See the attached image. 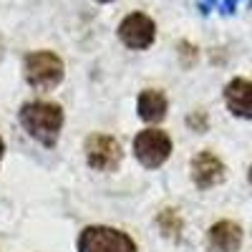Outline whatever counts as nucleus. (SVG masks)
Wrapping results in <instances>:
<instances>
[{
    "mask_svg": "<svg viewBox=\"0 0 252 252\" xmlns=\"http://www.w3.org/2000/svg\"><path fill=\"white\" fill-rule=\"evenodd\" d=\"M157 224L161 227V232L169 240H179V235H182V217L174 212V209H164V212L157 217Z\"/></svg>",
    "mask_w": 252,
    "mask_h": 252,
    "instance_id": "obj_11",
    "label": "nucleus"
},
{
    "mask_svg": "<svg viewBox=\"0 0 252 252\" xmlns=\"http://www.w3.org/2000/svg\"><path fill=\"white\" fill-rule=\"evenodd\" d=\"M247 177H250V184H252V166H250V174Z\"/></svg>",
    "mask_w": 252,
    "mask_h": 252,
    "instance_id": "obj_13",
    "label": "nucleus"
},
{
    "mask_svg": "<svg viewBox=\"0 0 252 252\" xmlns=\"http://www.w3.org/2000/svg\"><path fill=\"white\" fill-rule=\"evenodd\" d=\"M23 73L33 89L51 91L63 81V61L51 51H35V53L26 56Z\"/></svg>",
    "mask_w": 252,
    "mask_h": 252,
    "instance_id": "obj_2",
    "label": "nucleus"
},
{
    "mask_svg": "<svg viewBox=\"0 0 252 252\" xmlns=\"http://www.w3.org/2000/svg\"><path fill=\"white\" fill-rule=\"evenodd\" d=\"M83 152H86L89 166L96 172H114L121 164V157H124L121 144L114 136H106V134H91L86 139Z\"/></svg>",
    "mask_w": 252,
    "mask_h": 252,
    "instance_id": "obj_5",
    "label": "nucleus"
},
{
    "mask_svg": "<svg viewBox=\"0 0 252 252\" xmlns=\"http://www.w3.org/2000/svg\"><path fill=\"white\" fill-rule=\"evenodd\" d=\"M207 240L215 252H237L242 245V227L232 220H222L209 227Z\"/></svg>",
    "mask_w": 252,
    "mask_h": 252,
    "instance_id": "obj_9",
    "label": "nucleus"
},
{
    "mask_svg": "<svg viewBox=\"0 0 252 252\" xmlns=\"http://www.w3.org/2000/svg\"><path fill=\"white\" fill-rule=\"evenodd\" d=\"M78 252H139L136 242L114 227L94 224L78 235Z\"/></svg>",
    "mask_w": 252,
    "mask_h": 252,
    "instance_id": "obj_3",
    "label": "nucleus"
},
{
    "mask_svg": "<svg viewBox=\"0 0 252 252\" xmlns=\"http://www.w3.org/2000/svg\"><path fill=\"white\" fill-rule=\"evenodd\" d=\"M139 116L149 124H157L166 116V98L161 91H141L139 96Z\"/></svg>",
    "mask_w": 252,
    "mask_h": 252,
    "instance_id": "obj_10",
    "label": "nucleus"
},
{
    "mask_svg": "<svg viewBox=\"0 0 252 252\" xmlns=\"http://www.w3.org/2000/svg\"><path fill=\"white\" fill-rule=\"evenodd\" d=\"M224 101H227V109L235 116L252 119V81L232 78L224 86Z\"/></svg>",
    "mask_w": 252,
    "mask_h": 252,
    "instance_id": "obj_8",
    "label": "nucleus"
},
{
    "mask_svg": "<svg viewBox=\"0 0 252 252\" xmlns=\"http://www.w3.org/2000/svg\"><path fill=\"white\" fill-rule=\"evenodd\" d=\"M192 182L199 189H212L224 182V164L212 152H199L192 159Z\"/></svg>",
    "mask_w": 252,
    "mask_h": 252,
    "instance_id": "obj_7",
    "label": "nucleus"
},
{
    "mask_svg": "<svg viewBox=\"0 0 252 252\" xmlns=\"http://www.w3.org/2000/svg\"><path fill=\"white\" fill-rule=\"evenodd\" d=\"M98 3H111V0H98Z\"/></svg>",
    "mask_w": 252,
    "mask_h": 252,
    "instance_id": "obj_14",
    "label": "nucleus"
},
{
    "mask_svg": "<svg viewBox=\"0 0 252 252\" xmlns=\"http://www.w3.org/2000/svg\"><path fill=\"white\" fill-rule=\"evenodd\" d=\"M3 152H5V144H3V139H0V159H3Z\"/></svg>",
    "mask_w": 252,
    "mask_h": 252,
    "instance_id": "obj_12",
    "label": "nucleus"
},
{
    "mask_svg": "<svg viewBox=\"0 0 252 252\" xmlns=\"http://www.w3.org/2000/svg\"><path fill=\"white\" fill-rule=\"evenodd\" d=\"M134 154L146 169H157V166H161L166 159H169L172 139L166 136V131L146 129V131L136 134V139H134Z\"/></svg>",
    "mask_w": 252,
    "mask_h": 252,
    "instance_id": "obj_4",
    "label": "nucleus"
},
{
    "mask_svg": "<svg viewBox=\"0 0 252 252\" xmlns=\"http://www.w3.org/2000/svg\"><path fill=\"white\" fill-rule=\"evenodd\" d=\"M20 124L35 141H40L43 146H56L63 126V111L58 103L31 101L20 109Z\"/></svg>",
    "mask_w": 252,
    "mask_h": 252,
    "instance_id": "obj_1",
    "label": "nucleus"
},
{
    "mask_svg": "<svg viewBox=\"0 0 252 252\" xmlns=\"http://www.w3.org/2000/svg\"><path fill=\"white\" fill-rule=\"evenodd\" d=\"M154 35H157V26H154V20L149 15H144V13H131V15H126L121 20V26H119V38L124 40L129 48H149L154 43Z\"/></svg>",
    "mask_w": 252,
    "mask_h": 252,
    "instance_id": "obj_6",
    "label": "nucleus"
}]
</instances>
